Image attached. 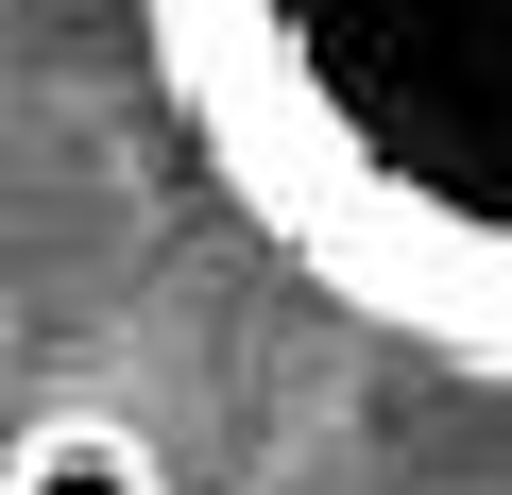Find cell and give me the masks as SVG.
Returning <instances> with one entry per match:
<instances>
[{
  "label": "cell",
  "instance_id": "6da1fadb",
  "mask_svg": "<svg viewBox=\"0 0 512 495\" xmlns=\"http://www.w3.org/2000/svg\"><path fill=\"white\" fill-rule=\"evenodd\" d=\"M137 35L291 274L512 376V0H137Z\"/></svg>",
  "mask_w": 512,
  "mask_h": 495
},
{
  "label": "cell",
  "instance_id": "7a4b0ae2",
  "mask_svg": "<svg viewBox=\"0 0 512 495\" xmlns=\"http://www.w3.org/2000/svg\"><path fill=\"white\" fill-rule=\"evenodd\" d=\"M0 495H171V461H154V427L137 410H35L18 444H0Z\"/></svg>",
  "mask_w": 512,
  "mask_h": 495
}]
</instances>
